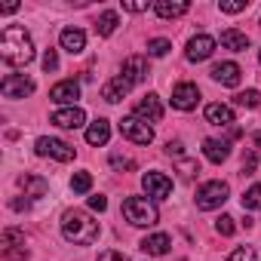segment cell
<instances>
[{
	"label": "cell",
	"mask_w": 261,
	"mask_h": 261,
	"mask_svg": "<svg viewBox=\"0 0 261 261\" xmlns=\"http://www.w3.org/2000/svg\"><path fill=\"white\" fill-rule=\"evenodd\" d=\"M0 59H4L7 65H28L34 59V40L25 28L19 25H10L4 28V34H0Z\"/></svg>",
	"instance_id": "6da1fadb"
},
{
	"label": "cell",
	"mask_w": 261,
	"mask_h": 261,
	"mask_svg": "<svg viewBox=\"0 0 261 261\" xmlns=\"http://www.w3.org/2000/svg\"><path fill=\"white\" fill-rule=\"evenodd\" d=\"M98 221L89 215V212H83V209H68L65 215H62V233H65V240L68 243H74V246H89V243H95L98 240Z\"/></svg>",
	"instance_id": "7a4b0ae2"
},
{
	"label": "cell",
	"mask_w": 261,
	"mask_h": 261,
	"mask_svg": "<svg viewBox=\"0 0 261 261\" xmlns=\"http://www.w3.org/2000/svg\"><path fill=\"white\" fill-rule=\"evenodd\" d=\"M123 218L136 227H151V224H157L160 215H157L154 203H148L145 197H126L123 200Z\"/></svg>",
	"instance_id": "3957f363"
},
{
	"label": "cell",
	"mask_w": 261,
	"mask_h": 261,
	"mask_svg": "<svg viewBox=\"0 0 261 261\" xmlns=\"http://www.w3.org/2000/svg\"><path fill=\"white\" fill-rule=\"evenodd\" d=\"M227 194H230V188H227L224 181H206V185L197 191V209L212 212V209H218V206L227 203Z\"/></svg>",
	"instance_id": "277c9868"
},
{
	"label": "cell",
	"mask_w": 261,
	"mask_h": 261,
	"mask_svg": "<svg viewBox=\"0 0 261 261\" xmlns=\"http://www.w3.org/2000/svg\"><path fill=\"white\" fill-rule=\"evenodd\" d=\"M120 133H123V139H129L133 145H151L154 142V129L148 126V120H142L136 114L120 120Z\"/></svg>",
	"instance_id": "5b68a950"
},
{
	"label": "cell",
	"mask_w": 261,
	"mask_h": 261,
	"mask_svg": "<svg viewBox=\"0 0 261 261\" xmlns=\"http://www.w3.org/2000/svg\"><path fill=\"white\" fill-rule=\"evenodd\" d=\"M37 154H40V157H53V160H59V163H71V160H74V148H71L68 142L49 139V136L37 139Z\"/></svg>",
	"instance_id": "8992f818"
},
{
	"label": "cell",
	"mask_w": 261,
	"mask_h": 261,
	"mask_svg": "<svg viewBox=\"0 0 261 261\" xmlns=\"http://www.w3.org/2000/svg\"><path fill=\"white\" fill-rule=\"evenodd\" d=\"M142 188L148 191V197L166 200V197L172 194V178L163 175V172H145V175H142Z\"/></svg>",
	"instance_id": "52a82bcc"
},
{
	"label": "cell",
	"mask_w": 261,
	"mask_h": 261,
	"mask_svg": "<svg viewBox=\"0 0 261 261\" xmlns=\"http://www.w3.org/2000/svg\"><path fill=\"white\" fill-rule=\"evenodd\" d=\"M0 92L7 98H25L34 92V80L31 77H22V74H7L4 83H0Z\"/></svg>",
	"instance_id": "ba28073f"
},
{
	"label": "cell",
	"mask_w": 261,
	"mask_h": 261,
	"mask_svg": "<svg viewBox=\"0 0 261 261\" xmlns=\"http://www.w3.org/2000/svg\"><path fill=\"white\" fill-rule=\"evenodd\" d=\"M197 101H200V89H197L194 83H178V86L172 89V108L191 111V108H197Z\"/></svg>",
	"instance_id": "9c48e42d"
},
{
	"label": "cell",
	"mask_w": 261,
	"mask_h": 261,
	"mask_svg": "<svg viewBox=\"0 0 261 261\" xmlns=\"http://www.w3.org/2000/svg\"><path fill=\"white\" fill-rule=\"evenodd\" d=\"M212 53H215V40L209 34H197L188 40V59L191 62H206Z\"/></svg>",
	"instance_id": "30bf717a"
},
{
	"label": "cell",
	"mask_w": 261,
	"mask_h": 261,
	"mask_svg": "<svg viewBox=\"0 0 261 261\" xmlns=\"http://www.w3.org/2000/svg\"><path fill=\"white\" fill-rule=\"evenodd\" d=\"M240 77H243V71H240L237 62H218L212 68V80L221 83V86H240Z\"/></svg>",
	"instance_id": "8fae6325"
},
{
	"label": "cell",
	"mask_w": 261,
	"mask_h": 261,
	"mask_svg": "<svg viewBox=\"0 0 261 261\" xmlns=\"http://www.w3.org/2000/svg\"><path fill=\"white\" fill-rule=\"evenodd\" d=\"M49 98L59 101V105H74L80 98V83L77 80H62V83H56L49 89Z\"/></svg>",
	"instance_id": "7c38bea8"
},
{
	"label": "cell",
	"mask_w": 261,
	"mask_h": 261,
	"mask_svg": "<svg viewBox=\"0 0 261 261\" xmlns=\"http://www.w3.org/2000/svg\"><path fill=\"white\" fill-rule=\"evenodd\" d=\"M49 120H53L56 126H62V129H80V126L86 123V114H83V108H62V111H56Z\"/></svg>",
	"instance_id": "4fadbf2b"
},
{
	"label": "cell",
	"mask_w": 261,
	"mask_h": 261,
	"mask_svg": "<svg viewBox=\"0 0 261 261\" xmlns=\"http://www.w3.org/2000/svg\"><path fill=\"white\" fill-rule=\"evenodd\" d=\"M123 77L129 80V83H142L145 77H148V59L145 56H129L126 62H123Z\"/></svg>",
	"instance_id": "5bb4252c"
},
{
	"label": "cell",
	"mask_w": 261,
	"mask_h": 261,
	"mask_svg": "<svg viewBox=\"0 0 261 261\" xmlns=\"http://www.w3.org/2000/svg\"><path fill=\"white\" fill-rule=\"evenodd\" d=\"M136 117H142V120H148V123H160V120H163V105H160V98H157V95H145V98L136 105Z\"/></svg>",
	"instance_id": "9a60e30c"
},
{
	"label": "cell",
	"mask_w": 261,
	"mask_h": 261,
	"mask_svg": "<svg viewBox=\"0 0 261 261\" xmlns=\"http://www.w3.org/2000/svg\"><path fill=\"white\" fill-rule=\"evenodd\" d=\"M129 89H133V83H129V80H126V77L120 74V77H114V80H108V83L101 86V98L114 105V101H120V98H123V95H126Z\"/></svg>",
	"instance_id": "2e32d148"
},
{
	"label": "cell",
	"mask_w": 261,
	"mask_h": 261,
	"mask_svg": "<svg viewBox=\"0 0 261 261\" xmlns=\"http://www.w3.org/2000/svg\"><path fill=\"white\" fill-rule=\"evenodd\" d=\"M191 7L185 4V0H157L154 4V13L160 16V19H178V16H185Z\"/></svg>",
	"instance_id": "e0dca14e"
},
{
	"label": "cell",
	"mask_w": 261,
	"mask_h": 261,
	"mask_svg": "<svg viewBox=\"0 0 261 261\" xmlns=\"http://www.w3.org/2000/svg\"><path fill=\"white\" fill-rule=\"evenodd\" d=\"M62 49H68L71 56L83 53V49H86V34H83L80 28H65V31H62Z\"/></svg>",
	"instance_id": "ac0fdd59"
},
{
	"label": "cell",
	"mask_w": 261,
	"mask_h": 261,
	"mask_svg": "<svg viewBox=\"0 0 261 261\" xmlns=\"http://www.w3.org/2000/svg\"><path fill=\"white\" fill-rule=\"evenodd\" d=\"M206 120H209L212 126H230V123H233V108H230V105L215 101V105H209V108H206Z\"/></svg>",
	"instance_id": "d6986e66"
},
{
	"label": "cell",
	"mask_w": 261,
	"mask_h": 261,
	"mask_svg": "<svg viewBox=\"0 0 261 261\" xmlns=\"http://www.w3.org/2000/svg\"><path fill=\"white\" fill-rule=\"evenodd\" d=\"M108 139H111V123H108L105 117H98V120L86 129V142L98 148V145H108Z\"/></svg>",
	"instance_id": "ffe728a7"
},
{
	"label": "cell",
	"mask_w": 261,
	"mask_h": 261,
	"mask_svg": "<svg viewBox=\"0 0 261 261\" xmlns=\"http://www.w3.org/2000/svg\"><path fill=\"white\" fill-rule=\"evenodd\" d=\"M221 46L230 49V53H246L249 49V37L243 31H237V28H227V31H221Z\"/></svg>",
	"instance_id": "44dd1931"
},
{
	"label": "cell",
	"mask_w": 261,
	"mask_h": 261,
	"mask_svg": "<svg viewBox=\"0 0 261 261\" xmlns=\"http://www.w3.org/2000/svg\"><path fill=\"white\" fill-rule=\"evenodd\" d=\"M203 154H206V160H212V163H224V160L230 157V145H227V142H218V139H206V142H203Z\"/></svg>",
	"instance_id": "7402d4cb"
},
{
	"label": "cell",
	"mask_w": 261,
	"mask_h": 261,
	"mask_svg": "<svg viewBox=\"0 0 261 261\" xmlns=\"http://www.w3.org/2000/svg\"><path fill=\"white\" fill-rule=\"evenodd\" d=\"M139 246H142L148 255H166V252H169V246H172V240H169L166 233H151V237H145Z\"/></svg>",
	"instance_id": "603a6c76"
},
{
	"label": "cell",
	"mask_w": 261,
	"mask_h": 261,
	"mask_svg": "<svg viewBox=\"0 0 261 261\" xmlns=\"http://www.w3.org/2000/svg\"><path fill=\"white\" fill-rule=\"evenodd\" d=\"M19 185L25 188V197H43V194H46V188H49L40 175H28V172L19 178Z\"/></svg>",
	"instance_id": "cb8c5ba5"
},
{
	"label": "cell",
	"mask_w": 261,
	"mask_h": 261,
	"mask_svg": "<svg viewBox=\"0 0 261 261\" xmlns=\"http://www.w3.org/2000/svg\"><path fill=\"white\" fill-rule=\"evenodd\" d=\"M117 25H120L117 13H111V10H108V13H101V16H98V22H95V31H98L101 37H111V34L117 31Z\"/></svg>",
	"instance_id": "d4e9b609"
},
{
	"label": "cell",
	"mask_w": 261,
	"mask_h": 261,
	"mask_svg": "<svg viewBox=\"0 0 261 261\" xmlns=\"http://www.w3.org/2000/svg\"><path fill=\"white\" fill-rule=\"evenodd\" d=\"M243 209H249V212H258V209H261V181L252 185V188L243 194Z\"/></svg>",
	"instance_id": "484cf974"
},
{
	"label": "cell",
	"mask_w": 261,
	"mask_h": 261,
	"mask_svg": "<svg viewBox=\"0 0 261 261\" xmlns=\"http://www.w3.org/2000/svg\"><path fill=\"white\" fill-rule=\"evenodd\" d=\"M0 246H4V252L7 249H16V246H25V233L16 230V227H7L4 237H0Z\"/></svg>",
	"instance_id": "4316f807"
},
{
	"label": "cell",
	"mask_w": 261,
	"mask_h": 261,
	"mask_svg": "<svg viewBox=\"0 0 261 261\" xmlns=\"http://www.w3.org/2000/svg\"><path fill=\"white\" fill-rule=\"evenodd\" d=\"M233 101H237L240 108H258V105H261V95H258V89H246V92H237Z\"/></svg>",
	"instance_id": "83f0119b"
},
{
	"label": "cell",
	"mask_w": 261,
	"mask_h": 261,
	"mask_svg": "<svg viewBox=\"0 0 261 261\" xmlns=\"http://www.w3.org/2000/svg\"><path fill=\"white\" fill-rule=\"evenodd\" d=\"M172 49V43L166 40V37H157V40H148V56H154V59H160V56H166Z\"/></svg>",
	"instance_id": "f1b7e54d"
},
{
	"label": "cell",
	"mask_w": 261,
	"mask_h": 261,
	"mask_svg": "<svg viewBox=\"0 0 261 261\" xmlns=\"http://www.w3.org/2000/svg\"><path fill=\"white\" fill-rule=\"evenodd\" d=\"M71 188H74V194H86V191L92 188V175H89V172H74Z\"/></svg>",
	"instance_id": "f546056e"
},
{
	"label": "cell",
	"mask_w": 261,
	"mask_h": 261,
	"mask_svg": "<svg viewBox=\"0 0 261 261\" xmlns=\"http://www.w3.org/2000/svg\"><path fill=\"white\" fill-rule=\"evenodd\" d=\"M224 261H255V249L252 246H237Z\"/></svg>",
	"instance_id": "4dcf8cb0"
},
{
	"label": "cell",
	"mask_w": 261,
	"mask_h": 261,
	"mask_svg": "<svg viewBox=\"0 0 261 261\" xmlns=\"http://www.w3.org/2000/svg\"><path fill=\"white\" fill-rule=\"evenodd\" d=\"M178 172H181V178H194L200 172V163L197 160H178Z\"/></svg>",
	"instance_id": "1f68e13d"
},
{
	"label": "cell",
	"mask_w": 261,
	"mask_h": 261,
	"mask_svg": "<svg viewBox=\"0 0 261 261\" xmlns=\"http://www.w3.org/2000/svg\"><path fill=\"white\" fill-rule=\"evenodd\" d=\"M215 230H218L221 237H230V233L237 230V224H233V218H230V215H221V218L215 221Z\"/></svg>",
	"instance_id": "d6a6232c"
},
{
	"label": "cell",
	"mask_w": 261,
	"mask_h": 261,
	"mask_svg": "<svg viewBox=\"0 0 261 261\" xmlns=\"http://www.w3.org/2000/svg\"><path fill=\"white\" fill-rule=\"evenodd\" d=\"M221 13H243L246 10V0H221Z\"/></svg>",
	"instance_id": "836d02e7"
},
{
	"label": "cell",
	"mask_w": 261,
	"mask_h": 261,
	"mask_svg": "<svg viewBox=\"0 0 261 261\" xmlns=\"http://www.w3.org/2000/svg\"><path fill=\"white\" fill-rule=\"evenodd\" d=\"M4 258H7V261H25V258H28V249H25V246L7 249V252H4Z\"/></svg>",
	"instance_id": "e575fe53"
},
{
	"label": "cell",
	"mask_w": 261,
	"mask_h": 261,
	"mask_svg": "<svg viewBox=\"0 0 261 261\" xmlns=\"http://www.w3.org/2000/svg\"><path fill=\"white\" fill-rule=\"evenodd\" d=\"M59 68V56H56V49H46L43 53V71H56Z\"/></svg>",
	"instance_id": "d590c367"
},
{
	"label": "cell",
	"mask_w": 261,
	"mask_h": 261,
	"mask_svg": "<svg viewBox=\"0 0 261 261\" xmlns=\"http://www.w3.org/2000/svg\"><path fill=\"white\" fill-rule=\"evenodd\" d=\"M98 261H129L123 252H117V249H108V252H101L98 255Z\"/></svg>",
	"instance_id": "8d00e7d4"
},
{
	"label": "cell",
	"mask_w": 261,
	"mask_h": 261,
	"mask_svg": "<svg viewBox=\"0 0 261 261\" xmlns=\"http://www.w3.org/2000/svg\"><path fill=\"white\" fill-rule=\"evenodd\" d=\"M255 166H258L255 154H246V157H243V175H252V172H255Z\"/></svg>",
	"instance_id": "74e56055"
},
{
	"label": "cell",
	"mask_w": 261,
	"mask_h": 261,
	"mask_svg": "<svg viewBox=\"0 0 261 261\" xmlns=\"http://www.w3.org/2000/svg\"><path fill=\"white\" fill-rule=\"evenodd\" d=\"M111 163H114V169H133V166H136L133 160H126V157H120V154H114Z\"/></svg>",
	"instance_id": "f35d334b"
},
{
	"label": "cell",
	"mask_w": 261,
	"mask_h": 261,
	"mask_svg": "<svg viewBox=\"0 0 261 261\" xmlns=\"http://www.w3.org/2000/svg\"><path fill=\"white\" fill-rule=\"evenodd\" d=\"M89 209H95V212H105L108 209V200L98 194V197H89Z\"/></svg>",
	"instance_id": "ab89813d"
},
{
	"label": "cell",
	"mask_w": 261,
	"mask_h": 261,
	"mask_svg": "<svg viewBox=\"0 0 261 261\" xmlns=\"http://www.w3.org/2000/svg\"><path fill=\"white\" fill-rule=\"evenodd\" d=\"M148 7H151V4H123V10H126V13H145Z\"/></svg>",
	"instance_id": "60d3db41"
},
{
	"label": "cell",
	"mask_w": 261,
	"mask_h": 261,
	"mask_svg": "<svg viewBox=\"0 0 261 261\" xmlns=\"http://www.w3.org/2000/svg\"><path fill=\"white\" fill-rule=\"evenodd\" d=\"M166 151H169V154H175V157H181V142H169V145H166Z\"/></svg>",
	"instance_id": "b9f144b4"
},
{
	"label": "cell",
	"mask_w": 261,
	"mask_h": 261,
	"mask_svg": "<svg viewBox=\"0 0 261 261\" xmlns=\"http://www.w3.org/2000/svg\"><path fill=\"white\" fill-rule=\"evenodd\" d=\"M16 10H19V4H7V7L0 10V13H7V16H10V13H16Z\"/></svg>",
	"instance_id": "7bdbcfd3"
},
{
	"label": "cell",
	"mask_w": 261,
	"mask_h": 261,
	"mask_svg": "<svg viewBox=\"0 0 261 261\" xmlns=\"http://www.w3.org/2000/svg\"><path fill=\"white\" fill-rule=\"evenodd\" d=\"M255 145H258V148H261V133H258V136H255Z\"/></svg>",
	"instance_id": "ee69618b"
},
{
	"label": "cell",
	"mask_w": 261,
	"mask_h": 261,
	"mask_svg": "<svg viewBox=\"0 0 261 261\" xmlns=\"http://www.w3.org/2000/svg\"><path fill=\"white\" fill-rule=\"evenodd\" d=\"M258 59H261V56H258Z\"/></svg>",
	"instance_id": "f6af8a7d"
}]
</instances>
